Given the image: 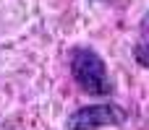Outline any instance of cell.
<instances>
[{"instance_id":"1","label":"cell","mask_w":149,"mask_h":130,"mask_svg":"<svg viewBox=\"0 0 149 130\" xmlns=\"http://www.w3.org/2000/svg\"><path fill=\"white\" fill-rule=\"evenodd\" d=\"M71 76L79 83V89L86 91V94H92V96H107L113 91L105 60L94 50L81 47V50H76L71 55Z\"/></svg>"},{"instance_id":"2","label":"cell","mask_w":149,"mask_h":130,"mask_svg":"<svg viewBox=\"0 0 149 130\" xmlns=\"http://www.w3.org/2000/svg\"><path fill=\"white\" fill-rule=\"evenodd\" d=\"M126 109L118 104H89L79 107L73 115H68L65 128L68 130H97L105 125H123L126 122Z\"/></svg>"},{"instance_id":"3","label":"cell","mask_w":149,"mask_h":130,"mask_svg":"<svg viewBox=\"0 0 149 130\" xmlns=\"http://www.w3.org/2000/svg\"><path fill=\"white\" fill-rule=\"evenodd\" d=\"M134 57L141 68H149V42H141V44L134 47Z\"/></svg>"}]
</instances>
